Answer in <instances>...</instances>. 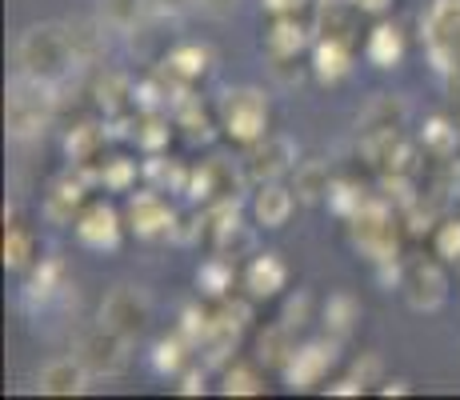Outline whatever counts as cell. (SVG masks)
<instances>
[{
  "label": "cell",
  "mask_w": 460,
  "mask_h": 400,
  "mask_svg": "<svg viewBox=\"0 0 460 400\" xmlns=\"http://www.w3.org/2000/svg\"><path fill=\"white\" fill-rule=\"evenodd\" d=\"M76 68V52L73 37H68V24H32L16 37V73H29L49 84H65L68 73Z\"/></svg>",
  "instance_id": "6da1fadb"
},
{
  "label": "cell",
  "mask_w": 460,
  "mask_h": 400,
  "mask_svg": "<svg viewBox=\"0 0 460 400\" xmlns=\"http://www.w3.org/2000/svg\"><path fill=\"white\" fill-rule=\"evenodd\" d=\"M52 112H57V84L37 80L29 73H16L8 80V101H4L8 137L16 140L44 137V129L52 124Z\"/></svg>",
  "instance_id": "7a4b0ae2"
},
{
  "label": "cell",
  "mask_w": 460,
  "mask_h": 400,
  "mask_svg": "<svg viewBox=\"0 0 460 400\" xmlns=\"http://www.w3.org/2000/svg\"><path fill=\"white\" fill-rule=\"evenodd\" d=\"M220 129L236 145H256L269 137V96L261 88H228L220 96Z\"/></svg>",
  "instance_id": "3957f363"
},
{
  "label": "cell",
  "mask_w": 460,
  "mask_h": 400,
  "mask_svg": "<svg viewBox=\"0 0 460 400\" xmlns=\"http://www.w3.org/2000/svg\"><path fill=\"white\" fill-rule=\"evenodd\" d=\"M76 357L88 364L93 377H120L132 364V341L120 336L117 328L96 320L93 328H84V333L76 336Z\"/></svg>",
  "instance_id": "277c9868"
},
{
  "label": "cell",
  "mask_w": 460,
  "mask_h": 400,
  "mask_svg": "<svg viewBox=\"0 0 460 400\" xmlns=\"http://www.w3.org/2000/svg\"><path fill=\"white\" fill-rule=\"evenodd\" d=\"M424 40L440 73H460V0H432L424 13Z\"/></svg>",
  "instance_id": "5b68a950"
},
{
  "label": "cell",
  "mask_w": 460,
  "mask_h": 400,
  "mask_svg": "<svg viewBox=\"0 0 460 400\" xmlns=\"http://www.w3.org/2000/svg\"><path fill=\"white\" fill-rule=\"evenodd\" d=\"M401 297L409 300V308L417 313H437L448 300V277L440 261H401Z\"/></svg>",
  "instance_id": "8992f818"
},
{
  "label": "cell",
  "mask_w": 460,
  "mask_h": 400,
  "mask_svg": "<svg viewBox=\"0 0 460 400\" xmlns=\"http://www.w3.org/2000/svg\"><path fill=\"white\" fill-rule=\"evenodd\" d=\"M148 320H153V300H148V292L140 289V284H117V289L101 300V324L117 328L128 341H137V336L145 333Z\"/></svg>",
  "instance_id": "52a82bcc"
},
{
  "label": "cell",
  "mask_w": 460,
  "mask_h": 400,
  "mask_svg": "<svg viewBox=\"0 0 460 400\" xmlns=\"http://www.w3.org/2000/svg\"><path fill=\"white\" fill-rule=\"evenodd\" d=\"M73 233L84 248H93V253H117L120 236H125V220H120V212L112 209V204L93 200V204H84L81 217L73 220Z\"/></svg>",
  "instance_id": "ba28073f"
},
{
  "label": "cell",
  "mask_w": 460,
  "mask_h": 400,
  "mask_svg": "<svg viewBox=\"0 0 460 400\" xmlns=\"http://www.w3.org/2000/svg\"><path fill=\"white\" fill-rule=\"evenodd\" d=\"M296 168V145L288 137H277L269 132L264 140L249 145V156H244V176L252 184H264V181H280Z\"/></svg>",
  "instance_id": "9c48e42d"
},
{
  "label": "cell",
  "mask_w": 460,
  "mask_h": 400,
  "mask_svg": "<svg viewBox=\"0 0 460 400\" xmlns=\"http://www.w3.org/2000/svg\"><path fill=\"white\" fill-rule=\"evenodd\" d=\"M125 220L140 240H161V236L176 233V212L168 209V200L153 189L132 192L128 204H125Z\"/></svg>",
  "instance_id": "30bf717a"
},
{
  "label": "cell",
  "mask_w": 460,
  "mask_h": 400,
  "mask_svg": "<svg viewBox=\"0 0 460 400\" xmlns=\"http://www.w3.org/2000/svg\"><path fill=\"white\" fill-rule=\"evenodd\" d=\"M88 364L76 357H57V360H49L40 369V377H37V388L44 396H81L84 388H88Z\"/></svg>",
  "instance_id": "8fae6325"
},
{
  "label": "cell",
  "mask_w": 460,
  "mask_h": 400,
  "mask_svg": "<svg viewBox=\"0 0 460 400\" xmlns=\"http://www.w3.org/2000/svg\"><path fill=\"white\" fill-rule=\"evenodd\" d=\"M293 209H296V192L293 189H285L280 181L256 184V192H252V220L261 228H269V233L285 228L288 217H293Z\"/></svg>",
  "instance_id": "7c38bea8"
},
{
  "label": "cell",
  "mask_w": 460,
  "mask_h": 400,
  "mask_svg": "<svg viewBox=\"0 0 460 400\" xmlns=\"http://www.w3.org/2000/svg\"><path fill=\"white\" fill-rule=\"evenodd\" d=\"M332 360H336V344H305V349H296L293 357H288L285 380L293 388H313L324 380V372H329Z\"/></svg>",
  "instance_id": "4fadbf2b"
},
{
  "label": "cell",
  "mask_w": 460,
  "mask_h": 400,
  "mask_svg": "<svg viewBox=\"0 0 460 400\" xmlns=\"http://www.w3.org/2000/svg\"><path fill=\"white\" fill-rule=\"evenodd\" d=\"M261 44H264V52H269V60H293L308 49V29L300 16H272Z\"/></svg>",
  "instance_id": "5bb4252c"
},
{
  "label": "cell",
  "mask_w": 460,
  "mask_h": 400,
  "mask_svg": "<svg viewBox=\"0 0 460 400\" xmlns=\"http://www.w3.org/2000/svg\"><path fill=\"white\" fill-rule=\"evenodd\" d=\"M285 284H288V264L280 261V253H256L249 261V269H244V289L256 300L277 297Z\"/></svg>",
  "instance_id": "9a60e30c"
},
{
  "label": "cell",
  "mask_w": 460,
  "mask_h": 400,
  "mask_svg": "<svg viewBox=\"0 0 460 400\" xmlns=\"http://www.w3.org/2000/svg\"><path fill=\"white\" fill-rule=\"evenodd\" d=\"M81 209H84V181L60 176V181L49 184V192H44V217L52 225H73L81 217Z\"/></svg>",
  "instance_id": "2e32d148"
},
{
  "label": "cell",
  "mask_w": 460,
  "mask_h": 400,
  "mask_svg": "<svg viewBox=\"0 0 460 400\" xmlns=\"http://www.w3.org/2000/svg\"><path fill=\"white\" fill-rule=\"evenodd\" d=\"M313 73H316V80H324V84H341V80L352 73V44L321 37L313 49Z\"/></svg>",
  "instance_id": "e0dca14e"
},
{
  "label": "cell",
  "mask_w": 460,
  "mask_h": 400,
  "mask_svg": "<svg viewBox=\"0 0 460 400\" xmlns=\"http://www.w3.org/2000/svg\"><path fill=\"white\" fill-rule=\"evenodd\" d=\"M208 68H212V52L205 44H176L164 57V73L172 80H181V84H192V80L208 76Z\"/></svg>",
  "instance_id": "ac0fdd59"
},
{
  "label": "cell",
  "mask_w": 460,
  "mask_h": 400,
  "mask_svg": "<svg viewBox=\"0 0 460 400\" xmlns=\"http://www.w3.org/2000/svg\"><path fill=\"white\" fill-rule=\"evenodd\" d=\"M365 60L373 68H396L404 60V32L396 24H376L365 40Z\"/></svg>",
  "instance_id": "d6986e66"
},
{
  "label": "cell",
  "mask_w": 460,
  "mask_h": 400,
  "mask_svg": "<svg viewBox=\"0 0 460 400\" xmlns=\"http://www.w3.org/2000/svg\"><path fill=\"white\" fill-rule=\"evenodd\" d=\"M357 29H360V8L352 0H329L321 13V37H332V40H344L352 44L357 40Z\"/></svg>",
  "instance_id": "ffe728a7"
},
{
  "label": "cell",
  "mask_w": 460,
  "mask_h": 400,
  "mask_svg": "<svg viewBox=\"0 0 460 400\" xmlns=\"http://www.w3.org/2000/svg\"><path fill=\"white\" fill-rule=\"evenodd\" d=\"M420 145L432 160H453L456 148H460V120H448V117H432L420 132Z\"/></svg>",
  "instance_id": "44dd1931"
},
{
  "label": "cell",
  "mask_w": 460,
  "mask_h": 400,
  "mask_svg": "<svg viewBox=\"0 0 460 400\" xmlns=\"http://www.w3.org/2000/svg\"><path fill=\"white\" fill-rule=\"evenodd\" d=\"M296 176V197L305 204H316V200H329V189H332V176H329V164L324 160H296L293 168Z\"/></svg>",
  "instance_id": "7402d4cb"
},
{
  "label": "cell",
  "mask_w": 460,
  "mask_h": 400,
  "mask_svg": "<svg viewBox=\"0 0 460 400\" xmlns=\"http://www.w3.org/2000/svg\"><path fill=\"white\" fill-rule=\"evenodd\" d=\"M104 21H73L68 24V37H73L76 65H96L104 57Z\"/></svg>",
  "instance_id": "603a6c76"
},
{
  "label": "cell",
  "mask_w": 460,
  "mask_h": 400,
  "mask_svg": "<svg viewBox=\"0 0 460 400\" xmlns=\"http://www.w3.org/2000/svg\"><path fill=\"white\" fill-rule=\"evenodd\" d=\"M357 320H360V300L352 292H332L329 305H324V328L332 333V341H344L357 328Z\"/></svg>",
  "instance_id": "cb8c5ba5"
},
{
  "label": "cell",
  "mask_w": 460,
  "mask_h": 400,
  "mask_svg": "<svg viewBox=\"0 0 460 400\" xmlns=\"http://www.w3.org/2000/svg\"><path fill=\"white\" fill-rule=\"evenodd\" d=\"M148 0H101V21L112 32H137L140 21L148 16Z\"/></svg>",
  "instance_id": "d4e9b609"
},
{
  "label": "cell",
  "mask_w": 460,
  "mask_h": 400,
  "mask_svg": "<svg viewBox=\"0 0 460 400\" xmlns=\"http://www.w3.org/2000/svg\"><path fill=\"white\" fill-rule=\"evenodd\" d=\"M404 117H409V104L393 93H376L373 104L365 109V129H404Z\"/></svg>",
  "instance_id": "484cf974"
},
{
  "label": "cell",
  "mask_w": 460,
  "mask_h": 400,
  "mask_svg": "<svg viewBox=\"0 0 460 400\" xmlns=\"http://www.w3.org/2000/svg\"><path fill=\"white\" fill-rule=\"evenodd\" d=\"M37 261V240H32L29 228L21 225H8L4 233V264L8 269H29V264Z\"/></svg>",
  "instance_id": "4316f807"
},
{
  "label": "cell",
  "mask_w": 460,
  "mask_h": 400,
  "mask_svg": "<svg viewBox=\"0 0 460 400\" xmlns=\"http://www.w3.org/2000/svg\"><path fill=\"white\" fill-rule=\"evenodd\" d=\"M293 352H296L293 328H288L285 320H280L277 328H269V333H261V360H264V364H280V369H285Z\"/></svg>",
  "instance_id": "83f0119b"
},
{
  "label": "cell",
  "mask_w": 460,
  "mask_h": 400,
  "mask_svg": "<svg viewBox=\"0 0 460 400\" xmlns=\"http://www.w3.org/2000/svg\"><path fill=\"white\" fill-rule=\"evenodd\" d=\"M225 393L228 396H261L264 377L256 372V364H233V369L225 372Z\"/></svg>",
  "instance_id": "f1b7e54d"
},
{
  "label": "cell",
  "mask_w": 460,
  "mask_h": 400,
  "mask_svg": "<svg viewBox=\"0 0 460 400\" xmlns=\"http://www.w3.org/2000/svg\"><path fill=\"white\" fill-rule=\"evenodd\" d=\"M101 140H104V132L96 129V124H76V129L68 132L65 148H68V156H73L76 164H88V160H93V153L101 148Z\"/></svg>",
  "instance_id": "f546056e"
},
{
  "label": "cell",
  "mask_w": 460,
  "mask_h": 400,
  "mask_svg": "<svg viewBox=\"0 0 460 400\" xmlns=\"http://www.w3.org/2000/svg\"><path fill=\"white\" fill-rule=\"evenodd\" d=\"M176 129H184V137L189 140H208L212 137V124H208V117H205V109H200L197 101H181V109H176Z\"/></svg>",
  "instance_id": "4dcf8cb0"
},
{
  "label": "cell",
  "mask_w": 460,
  "mask_h": 400,
  "mask_svg": "<svg viewBox=\"0 0 460 400\" xmlns=\"http://www.w3.org/2000/svg\"><path fill=\"white\" fill-rule=\"evenodd\" d=\"M432 248H437V256L445 264H456L460 261V217L440 220L437 233H432Z\"/></svg>",
  "instance_id": "1f68e13d"
},
{
  "label": "cell",
  "mask_w": 460,
  "mask_h": 400,
  "mask_svg": "<svg viewBox=\"0 0 460 400\" xmlns=\"http://www.w3.org/2000/svg\"><path fill=\"white\" fill-rule=\"evenodd\" d=\"M365 200H368L365 189H357V184H349V181H332V189H329V209L336 212V217L349 220Z\"/></svg>",
  "instance_id": "d6a6232c"
},
{
  "label": "cell",
  "mask_w": 460,
  "mask_h": 400,
  "mask_svg": "<svg viewBox=\"0 0 460 400\" xmlns=\"http://www.w3.org/2000/svg\"><path fill=\"white\" fill-rule=\"evenodd\" d=\"M60 289H65V261H40L37 277H32V284H29V292L32 297L40 292V300H49L52 292H60Z\"/></svg>",
  "instance_id": "836d02e7"
},
{
  "label": "cell",
  "mask_w": 460,
  "mask_h": 400,
  "mask_svg": "<svg viewBox=\"0 0 460 400\" xmlns=\"http://www.w3.org/2000/svg\"><path fill=\"white\" fill-rule=\"evenodd\" d=\"M132 181H137V160H125V156L104 160V168H101V184H104L109 192H125Z\"/></svg>",
  "instance_id": "e575fe53"
},
{
  "label": "cell",
  "mask_w": 460,
  "mask_h": 400,
  "mask_svg": "<svg viewBox=\"0 0 460 400\" xmlns=\"http://www.w3.org/2000/svg\"><path fill=\"white\" fill-rule=\"evenodd\" d=\"M132 140H137L145 153H156V148H164L168 145V120H161V117H140L137 120V132H132Z\"/></svg>",
  "instance_id": "d590c367"
},
{
  "label": "cell",
  "mask_w": 460,
  "mask_h": 400,
  "mask_svg": "<svg viewBox=\"0 0 460 400\" xmlns=\"http://www.w3.org/2000/svg\"><path fill=\"white\" fill-rule=\"evenodd\" d=\"M200 289L205 292H212V297H220V292L228 289V284H233V269H228V261L225 256H217V261H208L205 269H200Z\"/></svg>",
  "instance_id": "8d00e7d4"
},
{
  "label": "cell",
  "mask_w": 460,
  "mask_h": 400,
  "mask_svg": "<svg viewBox=\"0 0 460 400\" xmlns=\"http://www.w3.org/2000/svg\"><path fill=\"white\" fill-rule=\"evenodd\" d=\"M184 349H189L184 341H161V344H156V352H153L156 372H181V364H184Z\"/></svg>",
  "instance_id": "74e56055"
},
{
  "label": "cell",
  "mask_w": 460,
  "mask_h": 400,
  "mask_svg": "<svg viewBox=\"0 0 460 400\" xmlns=\"http://www.w3.org/2000/svg\"><path fill=\"white\" fill-rule=\"evenodd\" d=\"M308 305H313V300H308L305 292H300L296 300H288V308H285V324H288V328H300V324H305V316H308Z\"/></svg>",
  "instance_id": "f35d334b"
},
{
  "label": "cell",
  "mask_w": 460,
  "mask_h": 400,
  "mask_svg": "<svg viewBox=\"0 0 460 400\" xmlns=\"http://www.w3.org/2000/svg\"><path fill=\"white\" fill-rule=\"evenodd\" d=\"M308 0H261V8H269L272 16H300Z\"/></svg>",
  "instance_id": "ab89813d"
},
{
  "label": "cell",
  "mask_w": 460,
  "mask_h": 400,
  "mask_svg": "<svg viewBox=\"0 0 460 400\" xmlns=\"http://www.w3.org/2000/svg\"><path fill=\"white\" fill-rule=\"evenodd\" d=\"M236 4H241V0H200V8H205L208 16H233Z\"/></svg>",
  "instance_id": "60d3db41"
},
{
  "label": "cell",
  "mask_w": 460,
  "mask_h": 400,
  "mask_svg": "<svg viewBox=\"0 0 460 400\" xmlns=\"http://www.w3.org/2000/svg\"><path fill=\"white\" fill-rule=\"evenodd\" d=\"M156 13H184V8H200V0H148Z\"/></svg>",
  "instance_id": "b9f144b4"
},
{
  "label": "cell",
  "mask_w": 460,
  "mask_h": 400,
  "mask_svg": "<svg viewBox=\"0 0 460 400\" xmlns=\"http://www.w3.org/2000/svg\"><path fill=\"white\" fill-rule=\"evenodd\" d=\"M181 393H205V372H189L181 385Z\"/></svg>",
  "instance_id": "7bdbcfd3"
},
{
  "label": "cell",
  "mask_w": 460,
  "mask_h": 400,
  "mask_svg": "<svg viewBox=\"0 0 460 400\" xmlns=\"http://www.w3.org/2000/svg\"><path fill=\"white\" fill-rule=\"evenodd\" d=\"M360 388H365V385H360V380H336V385L329 388V393H341V396H357Z\"/></svg>",
  "instance_id": "ee69618b"
},
{
  "label": "cell",
  "mask_w": 460,
  "mask_h": 400,
  "mask_svg": "<svg viewBox=\"0 0 460 400\" xmlns=\"http://www.w3.org/2000/svg\"><path fill=\"white\" fill-rule=\"evenodd\" d=\"M352 4H357L360 13H385V8L393 4V0H352Z\"/></svg>",
  "instance_id": "f6af8a7d"
},
{
  "label": "cell",
  "mask_w": 460,
  "mask_h": 400,
  "mask_svg": "<svg viewBox=\"0 0 460 400\" xmlns=\"http://www.w3.org/2000/svg\"><path fill=\"white\" fill-rule=\"evenodd\" d=\"M380 393H409V385H404V380H388Z\"/></svg>",
  "instance_id": "bcb514c9"
}]
</instances>
